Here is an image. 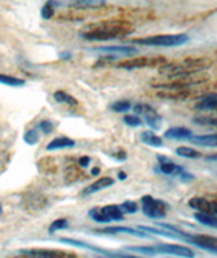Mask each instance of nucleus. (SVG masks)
I'll return each instance as SVG.
<instances>
[{"mask_svg": "<svg viewBox=\"0 0 217 258\" xmlns=\"http://www.w3.org/2000/svg\"><path fill=\"white\" fill-rule=\"evenodd\" d=\"M0 83L6 86H11V87H22L26 85V82L21 78H15L11 75H5V74H0Z\"/></svg>", "mask_w": 217, "mask_h": 258, "instance_id": "obj_25", "label": "nucleus"}, {"mask_svg": "<svg viewBox=\"0 0 217 258\" xmlns=\"http://www.w3.org/2000/svg\"><path fill=\"white\" fill-rule=\"evenodd\" d=\"M57 7H72V9H99L106 5V0H54Z\"/></svg>", "mask_w": 217, "mask_h": 258, "instance_id": "obj_13", "label": "nucleus"}, {"mask_svg": "<svg viewBox=\"0 0 217 258\" xmlns=\"http://www.w3.org/2000/svg\"><path fill=\"white\" fill-rule=\"evenodd\" d=\"M217 103V94H206L199 99L198 103L195 105V109L198 110H213Z\"/></svg>", "mask_w": 217, "mask_h": 258, "instance_id": "obj_20", "label": "nucleus"}, {"mask_svg": "<svg viewBox=\"0 0 217 258\" xmlns=\"http://www.w3.org/2000/svg\"><path fill=\"white\" fill-rule=\"evenodd\" d=\"M175 152H177V155L182 156V158H190V159H195V158L201 156L198 151H195L194 148L190 147H178Z\"/></svg>", "mask_w": 217, "mask_h": 258, "instance_id": "obj_28", "label": "nucleus"}, {"mask_svg": "<svg viewBox=\"0 0 217 258\" xmlns=\"http://www.w3.org/2000/svg\"><path fill=\"white\" fill-rule=\"evenodd\" d=\"M189 41L187 34H159V36L144 37L137 40L130 41L132 44L146 45V46H163V48H171V46H181Z\"/></svg>", "mask_w": 217, "mask_h": 258, "instance_id": "obj_3", "label": "nucleus"}, {"mask_svg": "<svg viewBox=\"0 0 217 258\" xmlns=\"http://www.w3.org/2000/svg\"><path fill=\"white\" fill-rule=\"evenodd\" d=\"M212 66V60L208 57H190L185 58L182 61L166 62L160 66L159 74L166 76L169 79H177V78H187L195 74L208 70Z\"/></svg>", "mask_w": 217, "mask_h": 258, "instance_id": "obj_2", "label": "nucleus"}, {"mask_svg": "<svg viewBox=\"0 0 217 258\" xmlns=\"http://www.w3.org/2000/svg\"><path fill=\"white\" fill-rule=\"evenodd\" d=\"M54 101H57L58 103H66L69 106H78V101L75 97H72L69 94H66L65 91H56L53 94Z\"/></svg>", "mask_w": 217, "mask_h": 258, "instance_id": "obj_26", "label": "nucleus"}, {"mask_svg": "<svg viewBox=\"0 0 217 258\" xmlns=\"http://www.w3.org/2000/svg\"><path fill=\"white\" fill-rule=\"evenodd\" d=\"M134 113L137 116H142L146 118L147 125L152 129H159L162 126V117L158 111L154 109L150 105H146V103H137L136 106L133 107Z\"/></svg>", "mask_w": 217, "mask_h": 258, "instance_id": "obj_9", "label": "nucleus"}, {"mask_svg": "<svg viewBox=\"0 0 217 258\" xmlns=\"http://www.w3.org/2000/svg\"><path fill=\"white\" fill-rule=\"evenodd\" d=\"M56 162L52 158H42L38 160V170H41L45 174H52L56 173Z\"/></svg>", "mask_w": 217, "mask_h": 258, "instance_id": "obj_24", "label": "nucleus"}, {"mask_svg": "<svg viewBox=\"0 0 217 258\" xmlns=\"http://www.w3.org/2000/svg\"><path fill=\"white\" fill-rule=\"evenodd\" d=\"M93 50L103 52V53L111 54V56H115V54H126V56H130V54L137 53V48H134L132 45H107V46H97V48H93Z\"/></svg>", "mask_w": 217, "mask_h": 258, "instance_id": "obj_14", "label": "nucleus"}, {"mask_svg": "<svg viewBox=\"0 0 217 258\" xmlns=\"http://www.w3.org/2000/svg\"><path fill=\"white\" fill-rule=\"evenodd\" d=\"M133 30L134 27L128 21L107 19L87 25L85 29H82L80 36L89 41H111L129 36Z\"/></svg>", "mask_w": 217, "mask_h": 258, "instance_id": "obj_1", "label": "nucleus"}, {"mask_svg": "<svg viewBox=\"0 0 217 258\" xmlns=\"http://www.w3.org/2000/svg\"><path fill=\"white\" fill-rule=\"evenodd\" d=\"M91 174H93V175H98V174H99V169H98V167L93 169L91 170Z\"/></svg>", "mask_w": 217, "mask_h": 258, "instance_id": "obj_43", "label": "nucleus"}, {"mask_svg": "<svg viewBox=\"0 0 217 258\" xmlns=\"http://www.w3.org/2000/svg\"><path fill=\"white\" fill-rule=\"evenodd\" d=\"M191 136H193L191 129L185 128V126H174L164 132V138L171 139V140H189Z\"/></svg>", "mask_w": 217, "mask_h": 258, "instance_id": "obj_17", "label": "nucleus"}, {"mask_svg": "<svg viewBox=\"0 0 217 258\" xmlns=\"http://www.w3.org/2000/svg\"><path fill=\"white\" fill-rule=\"evenodd\" d=\"M214 199H216V200H217V197H214Z\"/></svg>", "mask_w": 217, "mask_h": 258, "instance_id": "obj_46", "label": "nucleus"}, {"mask_svg": "<svg viewBox=\"0 0 217 258\" xmlns=\"http://www.w3.org/2000/svg\"><path fill=\"white\" fill-rule=\"evenodd\" d=\"M23 140L26 144L29 146H34L37 142H38V134H37L36 129H30V131H27L25 136H23Z\"/></svg>", "mask_w": 217, "mask_h": 258, "instance_id": "obj_32", "label": "nucleus"}, {"mask_svg": "<svg viewBox=\"0 0 217 258\" xmlns=\"http://www.w3.org/2000/svg\"><path fill=\"white\" fill-rule=\"evenodd\" d=\"M120 207L124 214H136L138 209L137 204H136L134 201H125V203H122Z\"/></svg>", "mask_w": 217, "mask_h": 258, "instance_id": "obj_33", "label": "nucleus"}, {"mask_svg": "<svg viewBox=\"0 0 217 258\" xmlns=\"http://www.w3.org/2000/svg\"><path fill=\"white\" fill-rule=\"evenodd\" d=\"M19 253L29 254L37 258H79L75 253L62 251V250L52 249H33V250H21Z\"/></svg>", "mask_w": 217, "mask_h": 258, "instance_id": "obj_11", "label": "nucleus"}, {"mask_svg": "<svg viewBox=\"0 0 217 258\" xmlns=\"http://www.w3.org/2000/svg\"><path fill=\"white\" fill-rule=\"evenodd\" d=\"M194 219L201 224H204L206 227L217 228V215L212 214H202V212H195Z\"/></svg>", "mask_w": 217, "mask_h": 258, "instance_id": "obj_22", "label": "nucleus"}, {"mask_svg": "<svg viewBox=\"0 0 217 258\" xmlns=\"http://www.w3.org/2000/svg\"><path fill=\"white\" fill-rule=\"evenodd\" d=\"M72 54L68 53V52H64V53L60 54V58H71Z\"/></svg>", "mask_w": 217, "mask_h": 258, "instance_id": "obj_41", "label": "nucleus"}, {"mask_svg": "<svg viewBox=\"0 0 217 258\" xmlns=\"http://www.w3.org/2000/svg\"><path fill=\"white\" fill-rule=\"evenodd\" d=\"M69 226L68 224V220L66 219H57V220H54L52 224H50V227H49V234H53V232L58 231V230H64Z\"/></svg>", "mask_w": 217, "mask_h": 258, "instance_id": "obj_31", "label": "nucleus"}, {"mask_svg": "<svg viewBox=\"0 0 217 258\" xmlns=\"http://www.w3.org/2000/svg\"><path fill=\"white\" fill-rule=\"evenodd\" d=\"M194 122L202 125H213V126H217V117H198V118H195Z\"/></svg>", "mask_w": 217, "mask_h": 258, "instance_id": "obj_35", "label": "nucleus"}, {"mask_svg": "<svg viewBox=\"0 0 217 258\" xmlns=\"http://www.w3.org/2000/svg\"><path fill=\"white\" fill-rule=\"evenodd\" d=\"M154 255L155 254H170V255H177L183 258H194L195 253L191 249L182 245H174V243H158L152 246Z\"/></svg>", "mask_w": 217, "mask_h": 258, "instance_id": "obj_7", "label": "nucleus"}, {"mask_svg": "<svg viewBox=\"0 0 217 258\" xmlns=\"http://www.w3.org/2000/svg\"><path fill=\"white\" fill-rule=\"evenodd\" d=\"M132 109V103L126 101V99H122V101H117L115 103L111 105V110L117 111V113H125Z\"/></svg>", "mask_w": 217, "mask_h": 258, "instance_id": "obj_29", "label": "nucleus"}, {"mask_svg": "<svg viewBox=\"0 0 217 258\" xmlns=\"http://www.w3.org/2000/svg\"><path fill=\"white\" fill-rule=\"evenodd\" d=\"M189 205L191 208L195 209L197 212H202V214H212L217 215V200H208L205 197H193L189 200Z\"/></svg>", "mask_w": 217, "mask_h": 258, "instance_id": "obj_12", "label": "nucleus"}, {"mask_svg": "<svg viewBox=\"0 0 217 258\" xmlns=\"http://www.w3.org/2000/svg\"><path fill=\"white\" fill-rule=\"evenodd\" d=\"M57 5H56V2L54 0H48L44 6H42V9H41V18L45 19V21H48L54 15V10H56Z\"/></svg>", "mask_w": 217, "mask_h": 258, "instance_id": "obj_27", "label": "nucleus"}, {"mask_svg": "<svg viewBox=\"0 0 217 258\" xmlns=\"http://www.w3.org/2000/svg\"><path fill=\"white\" fill-rule=\"evenodd\" d=\"M213 110H216V111H217V103H216V106H214V109H213Z\"/></svg>", "mask_w": 217, "mask_h": 258, "instance_id": "obj_44", "label": "nucleus"}, {"mask_svg": "<svg viewBox=\"0 0 217 258\" xmlns=\"http://www.w3.org/2000/svg\"><path fill=\"white\" fill-rule=\"evenodd\" d=\"M118 178H120L121 181H122V179H125V178H126V174H125V173H122V171H121V173L118 174Z\"/></svg>", "mask_w": 217, "mask_h": 258, "instance_id": "obj_42", "label": "nucleus"}, {"mask_svg": "<svg viewBox=\"0 0 217 258\" xmlns=\"http://www.w3.org/2000/svg\"><path fill=\"white\" fill-rule=\"evenodd\" d=\"M40 129L45 135L52 134V131H53V124H52L50 121H42L40 124Z\"/></svg>", "mask_w": 217, "mask_h": 258, "instance_id": "obj_36", "label": "nucleus"}, {"mask_svg": "<svg viewBox=\"0 0 217 258\" xmlns=\"http://www.w3.org/2000/svg\"><path fill=\"white\" fill-rule=\"evenodd\" d=\"M182 240H186L190 245L197 246L199 249L206 250L213 254H217V238L210 235H190L185 232Z\"/></svg>", "mask_w": 217, "mask_h": 258, "instance_id": "obj_8", "label": "nucleus"}, {"mask_svg": "<svg viewBox=\"0 0 217 258\" xmlns=\"http://www.w3.org/2000/svg\"><path fill=\"white\" fill-rule=\"evenodd\" d=\"M206 160H209V162H217V154H213V155H208V156H206Z\"/></svg>", "mask_w": 217, "mask_h": 258, "instance_id": "obj_39", "label": "nucleus"}, {"mask_svg": "<svg viewBox=\"0 0 217 258\" xmlns=\"http://www.w3.org/2000/svg\"><path fill=\"white\" fill-rule=\"evenodd\" d=\"M158 160L159 163L156 166V171L164 174V175H174V177H178V178L183 181V182H189V181H193L194 177L191 175L190 173H187L185 167L174 163L173 160H170L169 158L166 156L158 155Z\"/></svg>", "mask_w": 217, "mask_h": 258, "instance_id": "obj_4", "label": "nucleus"}, {"mask_svg": "<svg viewBox=\"0 0 217 258\" xmlns=\"http://www.w3.org/2000/svg\"><path fill=\"white\" fill-rule=\"evenodd\" d=\"M141 142L147 146H151V147L159 148L163 146V140L162 138H159L158 135L154 134L152 131H146L141 134Z\"/></svg>", "mask_w": 217, "mask_h": 258, "instance_id": "obj_21", "label": "nucleus"}, {"mask_svg": "<svg viewBox=\"0 0 217 258\" xmlns=\"http://www.w3.org/2000/svg\"><path fill=\"white\" fill-rule=\"evenodd\" d=\"M80 178H82V170H80L78 166L76 165L66 166L65 170H64V179H65V182L68 183L76 182V181Z\"/></svg>", "mask_w": 217, "mask_h": 258, "instance_id": "obj_23", "label": "nucleus"}, {"mask_svg": "<svg viewBox=\"0 0 217 258\" xmlns=\"http://www.w3.org/2000/svg\"><path fill=\"white\" fill-rule=\"evenodd\" d=\"M75 146V142L69 138L61 136V138L53 139L52 142L46 146L48 151H54V150H61V148H71Z\"/></svg>", "mask_w": 217, "mask_h": 258, "instance_id": "obj_19", "label": "nucleus"}, {"mask_svg": "<svg viewBox=\"0 0 217 258\" xmlns=\"http://www.w3.org/2000/svg\"><path fill=\"white\" fill-rule=\"evenodd\" d=\"M10 258H37V257H33V255H29V254L21 253V255H18V257H10Z\"/></svg>", "mask_w": 217, "mask_h": 258, "instance_id": "obj_40", "label": "nucleus"}, {"mask_svg": "<svg viewBox=\"0 0 217 258\" xmlns=\"http://www.w3.org/2000/svg\"><path fill=\"white\" fill-rule=\"evenodd\" d=\"M189 142L194 143L201 147H217V134L209 135H198V136H191Z\"/></svg>", "mask_w": 217, "mask_h": 258, "instance_id": "obj_18", "label": "nucleus"}, {"mask_svg": "<svg viewBox=\"0 0 217 258\" xmlns=\"http://www.w3.org/2000/svg\"><path fill=\"white\" fill-rule=\"evenodd\" d=\"M124 122L128 126H132V128H137V126H141L142 121L138 116H125Z\"/></svg>", "mask_w": 217, "mask_h": 258, "instance_id": "obj_34", "label": "nucleus"}, {"mask_svg": "<svg viewBox=\"0 0 217 258\" xmlns=\"http://www.w3.org/2000/svg\"><path fill=\"white\" fill-rule=\"evenodd\" d=\"M166 64L164 57H137L128 60V61L120 62L117 67L124 68V70H137V68H147V67H155V66H163Z\"/></svg>", "mask_w": 217, "mask_h": 258, "instance_id": "obj_10", "label": "nucleus"}, {"mask_svg": "<svg viewBox=\"0 0 217 258\" xmlns=\"http://www.w3.org/2000/svg\"><path fill=\"white\" fill-rule=\"evenodd\" d=\"M102 258H142V257H136V255L125 254V253H122V251H117V253H115V255H113V257H105V255H103Z\"/></svg>", "mask_w": 217, "mask_h": 258, "instance_id": "obj_37", "label": "nucleus"}, {"mask_svg": "<svg viewBox=\"0 0 217 258\" xmlns=\"http://www.w3.org/2000/svg\"><path fill=\"white\" fill-rule=\"evenodd\" d=\"M90 162H91V159H90L89 156H82L79 159V166L80 167H83V169H86V167L90 165Z\"/></svg>", "mask_w": 217, "mask_h": 258, "instance_id": "obj_38", "label": "nucleus"}, {"mask_svg": "<svg viewBox=\"0 0 217 258\" xmlns=\"http://www.w3.org/2000/svg\"><path fill=\"white\" fill-rule=\"evenodd\" d=\"M99 232H103V234H129V235L138 236V238H150L148 232L141 231L137 227H107L101 230Z\"/></svg>", "mask_w": 217, "mask_h": 258, "instance_id": "obj_16", "label": "nucleus"}, {"mask_svg": "<svg viewBox=\"0 0 217 258\" xmlns=\"http://www.w3.org/2000/svg\"><path fill=\"white\" fill-rule=\"evenodd\" d=\"M124 212L120 205H106L103 208H94L89 212V216L98 223L121 222L124 220Z\"/></svg>", "mask_w": 217, "mask_h": 258, "instance_id": "obj_5", "label": "nucleus"}, {"mask_svg": "<svg viewBox=\"0 0 217 258\" xmlns=\"http://www.w3.org/2000/svg\"><path fill=\"white\" fill-rule=\"evenodd\" d=\"M45 204H46V200H45L44 197L41 196V195H36V200H33L30 195H29V200H27L29 209H31V208L41 209V208H44Z\"/></svg>", "mask_w": 217, "mask_h": 258, "instance_id": "obj_30", "label": "nucleus"}, {"mask_svg": "<svg viewBox=\"0 0 217 258\" xmlns=\"http://www.w3.org/2000/svg\"><path fill=\"white\" fill-rule=\"evenodd\" d=\"M111 185H114V179L111 178V177H103V178H99L94 183L85 187L82 190V196H90V195H94V193L102 190V189H106V187L111 186Z\"/></svg>", "mask_w": 217, "mask_h": 258, "instance_id": "obj_15", "label": "nucleus"}, {"mask_svg": "<svg viewBox=\"0 0 217 258\" xmlns=\"http://www.w3.org/2000/svg\"><path fill=\"white\" fill-rule=\"evenodd\" d=\"M142 214L151 219H163L169 211V205L162 200L154 199L152 196L141 197Z\"/></svg>", "mask_w": 217, "mask_h": 258, "instance_id": "obj_6", "label": "nucleus"}, {"mask_svg": "<svg viewBox=\"0 0 217 258\" xmlns=\"http://www.w3.org/2000/svg\"><path fill=\"white\" fill-rule=\"evenodd\" d=\"M0 215H2V205H0Z\"/></svg>", "mask_w": 217, "mask_h": 258, "instance_id": "obj_45", "label": "nucleus"}]
</instances>
